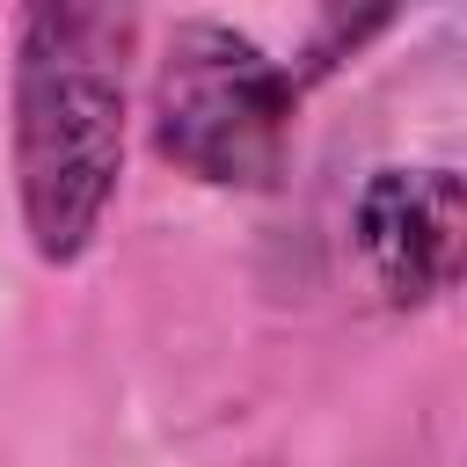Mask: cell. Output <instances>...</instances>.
Returning a JSON list of instances; mask_svg holds the SVG:
<instances>
[{
    "label": "cell",
    "mask_w": 467,
    "mask_h": 467,
    "mask_svg": "<svg viewBox=\"0 0 467 467\" xmlns=\"http://www.w3.org/2000/svg\"><path fill=\"white\" fill-rule=\"evenodd\" d=\"M161 153L212 182H263L277 146H285V73L234 29L190 22L168 44L161 88Z\"/></svg>",
    "instance_id": "obj_2"
},
{
    "label": "cell",
    "mask_w": 467,
    "mask_h": 467,
    "mask_svg": "<svg viewBox=\"0 0 467 467\" xmlns=\"http://www.w3.org/2000/svg\"><path fill=\"white\" fill-rule=\"evenodd\" d=\"M124 15L44 7L22 36V204L44 255H73L109 197L124 146Z\"/></svg>",
    "instance_id": "obj_1"
},
{
    "label": "cell",
    "mask_w": 467,
    "mask_h": 467,
    "mask_svg": "<svg viewBox=\"0 0 467 467\" xmlns=\"http://www.w3.org/2000/svg\"><path fill=\"white\" fill-rule=\"evenodd\" d=\"M358 241L394 299H431L460 263V182L445 168H387L358 204Z\"/></svg>",
    "instance_id": "obj_3"
}]
</instances>
